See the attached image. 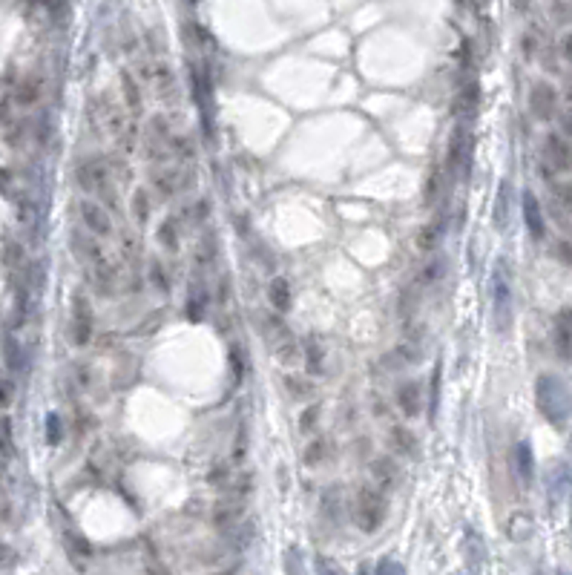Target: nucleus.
I'll return each instance as SVG.
<instances>
[{
  "instance_id": "14",
  "label": "nucleus",
  "mask_w": 572,
  "mask_h": 575,
  "mask_svg": "<svg viewBox=\"0 0 572 575\" xmlns=\"http://www.w3.org/2000/svg\"><path fill=\"white\" fill-rule=\"evenodd\" d=\"M397 477H400V469H397V463L391 457H374L371 460V481H374L377 489H383V492L394 489Z\"/></svg>"
},
{
  "instance_id": "19",
  "label": "nucleus",
  "mask_w": 572,
  "mask_h": 575,
  "mask_svg": "<svg viewBox=\"0 0 572 575\" xmlns=\"http://www.w3.org/2000/svg\"><path fill=\"white\" fill-rule=\"evenodd\" d=\"M268 299L274 305L276 314H285L294 305V294H291V282L285 276H274L271 285H268Z\"/></svg>"
},
{
  "instance_id": "9",
  "label": "nucleus",
  "mask_w": 572,
  "mask_h": 575,
  "mask_svg": "<svg viewBox=\"0 0 572 575\" xmlns=\"http://www.w3.org/2000/svg\"><path fill=\"white\" fill-rule=\"evenodd\" d=\"M529 109H532V115H535L538 121H549L552 115H555V109H558V95H555V89H552L549 84H535L532 87V92H529Z\"/></svg>"
},
{
  "instance_id": "42",
  "label": "nucleus",
  "mask_w": 572,
  "mask_h": 575,
  "mask_svg": "<svg viewBox=\"0 0 572 575\" xmlns=\"http://www.w3.org/2000/svg\"><path fill=\"white\" fill-rule=\"evenodd\" d=\"M170 147L176 150V156H181V159H193V144H190L187 139L173 136V139H170Z\"/></svg>"
},
{
  "instance_id": "17",
  "label": "nucleus",
  "mask_w": 572,
  "mask_h": 575,
  "mask_svg": "<svg viewBox=\"0 0 572 575\" xmlns=\"http://www.w3.org/2000/svg\"><path fill=\"white\" fill-rule=\"evenodd\" d=\"M302 360H305V371L311 377H319L325 371V348H322V342L316 337H308L302 345Z\"/></svg>"
},
{
  "instance_id": "7",
  "label": "nucleus",
  "mask_w": 572,
  "mask_h": 575,
  "mask_svg": "<svg viewBox=\"0 0 572 575\" xmlns=\"http://www.w3.org/2000/svg\"><path fill=\"white\" fill-rule=\"evenodd\" d=\"M92 305L84 294H75L72 299V342L75 345H87L92 339Z\"/></svg>"
},
{
  "instance_id": "26",
  "label": "nucleus",
  "mask_w": 572,
  "mask_h": 575,
  "mask_svg": "<svg viewBox=\"0 0 572 575\" xmlns=\"http://www.w3.org/2000/svg\"><path fill=\"white\" fill-rule=\"evenodd\" d=\"M328 452H331L328 437H322V434H319V437H314L311 443L302 449V463H305V466H319L322 460L328 457Z\"/></svg>"
},
{
  "instance_id": "23",
  "label": "nucleus",
  "mask_w": 572,
  "mask_h": 575,
  "mask_svg": "<svg viewBox=\"0 0 572 575\" xmlns=\"http://www.w3.org/2000/svg\"><path fill=\"white\" fill-rule=\"evenodd\" d=\"M440 236H443V227H440V219H434L429 224H423L420 230H417V251H423V254H431L437 245H440Z\"/></svg>"
},
{
  "instance_id": "5",
  "label": "nucleus",
  "mask_w": 572,
  "mask_h": 575,
  "mask_svg": "<svg viewBox=\"0 0 572 575\" xmlns=\"http://www.w3.org/2000/svg\"><path fill=\"white\" fill-rule=\"evenodd\" d=\"M472 144H469V130L466 124H457L449 136V150H446V170L449 176H469V161H472Z\"/></svg>"
},
{
  "instance_id": "27",
  "label": "nucleus",
  "mask_w": 572,
  "mask_h": 575,
  "mask_svg": "<svg viewBox=\"0 0 572 575\" xmlns=\"http://www.w3.org/2000/svg\"><path fill=\"white\" fill-rule=\"evenodd\" d=\"M440 199H443V170L440 167H431L429 179H426V187H423V204L426 207H434Z\"/></svg>"
},
{
  "instance_id": "39",
  "label": "nucleus",
  "mask_w": 572,
  "mask_h": 575,
  "mask_svg": "<svg viewBox=\"0 0 572 575\" xmlns=\"http://www.w3.org/2000/svg\"><path fill=\"white\" fill-rule=\"evenodd\" d=\"M316 575H346V569H342L334 558H325V555H319V558H316Z\"/></svg>"
},
{
  "instance_id": "10",
  "label": "nucleus",
  "mask_w": 572,
  "mask_h": 575,
  "mask_svg": "<svg viewBox=\"0 0 572 575\" xmlns=\"http://www.w3.org/2000/svg\"><path fill=\"white\" fill-rule=\"evenodd\" d=\"M397 409L403 412V417H420L423 412V391H420V382H403V386H397Z\"/></svg>"
},
{
  "instance_id": "50",
  "label": "nucleus",
  "mask_w": 572,
  "mask_h": 575,
  "mask_svg": "<svg viewBox=\"0 0 572 575\" xmlns=\"http://www.w3.org/2000/svg\"><path fill=\"white\" fill-rule=\"evenodd\" d=\"M357 575H368V567H366V564H362V567H359V572H357Z\"/></svg>"
},
{
  "instance_id": "20",
  "label": "nucleus",
  "mask_w": 572,
  "mask_h": 575,
  "mask_svg": "<svg viewBox=\"0 0 572 575\" xmlns=\"http://www.w3.org/2000/svg\"><path fill=\"white\" fill-rule=\"evenodd\" d=\"M156 239H159V245L164 247L167 254H179L181 251V227H179V222L176 219H164L159 224V230H156Z\"/></svg>"
},
{
  "instance_id": "33",
  "label": "nucleus",
  "mask_w": 572,
  "mask_h": 575,
  "mask_svg": "<svg viewBox=\"0 0 572 575\" xmlns=\"http://www.w3.org/2000/svg\"><path fill=\"white\" fill-rule=\"evenodd\" d=\"M443 274H446V259L443 256H434V259H429L420 267V276H417V282H420V285H434Z\"/></svg>"
},
{
  "instance_id": "34",
  "label": "nucleus",
  "mask_w": 572,
  "mask_h": 575,
  "mask_svg": "<svg viewBox=\"0 0 572 575\" xmlns=\"http://www.w3.org/2000/svg\"><path fill=\"white\" fill-rule=\"evenodd\" d=\"M231 377H233V386H239L242 377H244V348H242V342L231 345Z\"/></svg>"
},
{
  "instance_id": "45",
  "label": "nucleus",
  "mask_w": 572,
  "mask_h": 575,
  "mask_svg": "<svg viewBox=\"0 0 572 575\" xmlns=\"http://www.w3.org/2000/svg\"><path fill=\"white\" fill-rule=\"evenodd\" d=\"M555 256H558L566 267H572V242H558V245H555Z\"/></svg>"
},
{
  "instance_id": "8",
  "label": "nucleus",
  "mask_w": 572,
  "mask_h": 575,
  "mask_svg": "<svg viewBox=\"0 0 572 575\" xmlns=\"http://www.w3.org/2000/svg\"><path fill=\"white\" fill-rule=\"evenodd\" d=\"M242 518H244V497H239V495L222 497L211 512V521L216 529H236V527H242Z\"/></svg>"
},
{
  "instance_id": "6",
  "label": "nucleus",
  "mask_w": 572,
  "mask_h": 575,
  "mask_svg": "<svg viewBox=\"0 0 572 575\" xmlns=\"http://www.w3.org/2000/svg\"><path fill=\"white\" fill-rule=\"evenodd\" d=\"M78 213H81V222L87 227V233H92V236L107 239V236H112V230H116V224H112V210H107L101 202L84 199L78 204Z\"/></svg>"
},
{
  "instance_id": "38",
  "label": "nucleus",
  "mask_w": 572,
  "mask_h": 575,
  "mask_svg": "<svg viewBox=\"0 0 572 575\" xmlns=\"http://www.w3.org/2000/svg\"><path fill=\"white\" fill-rule=\"evenodd\" d=\"M227 481H231V466L227 463H216L211 472H207V484L211 486H227Z\"/></svg>"
},
{
  "instance_id": "48",
  "label": "nucleus",
  "mask_w": 572,
  "mask_h": 575,
  "mask_svg": "<svg viewBox=\"0 0 572 575\" xmlns=\"http://www.w3.org/2000/svg\"><path fill=\"white\" fill-rule=\"evenodd\" d=\"M58 437H61V426H58V417H49V440L52 443H58Z\"/></svg>"
},
{
  "instance_id": "22",
  "label": "nucleus",
  "mask_w": 572,
  "mask_h": 575,
  "mask_svg": "<svg viewBox=\"0 0 572 575\" xmlns=\"http://www.w3.org/2000/svg\"><path fill=\"white\" fill-rule=\"evenodd\" d=\"M512 460H515V469H518L521 481L524 484H532V477H535V460H532V449H529L526 440H521V443L515 446Z\"/></svg>"
},
{
  "instance_id": "12",
  "label": "nucleus",
  "mask_w": 572,
  "mask_h": 575,
  "mask_svg": "<svg viewBox=\"0 0 572 575\" xmlns=\"http://www.w3.org/2000/svg\"><path fill=\"white\" fill-rule=\"evenodd\" d=\"M388 443L397 454H406V457H420V437H417L409 426H391L388 429Z\"/></svg>"
},
{
  "instance_id": "41",
  "label": "nucleus",
  "mask_w": 572,
  "mask_h": 575,
  "mask_svg": "<svg viewBox=\"0 0 572 575\" xmlns=\"http://www.w3.org/2000/svg\"><path fill=\"white\" fill-rule=\"evenodd\" d=\"M374 575H406V567L397 564V561H391V558H383V561L377 564Z\"/></svg>"
},
{
  "instance_id": "2",
  "label": "nucleus",
  "mask_w": 572,
  "mask_h": 575,
  "mask_svg": "<svg viewBox=\"0 0 572 575\" xmlns=\"http://www.w3.org/2000/svg\"><path fill=\"white\" fill-rule=\"evenodd\" d=\"M386 512H388V504H386V492L383 489H377L374 484L357 489V497H354V524L362 532H377L379 527H383V521H386Z\"/></svg>"
},
{
  "instance_id": "37",
  "label": "nucleus",
  "mask_w": 572,
  "mask_h": 575,
  "mask_svg": "<svg viewBox=\"0 0 572 575\" xmlns=\"http://www.w3.org/2000/svg\"><path fill=\"white\" fill-rule=\"evenodd\" d=\"M316 420H319V406H308L302 412V417H299V432L302 434H314Z\"/></svg>"
},
{
  "instance_id": "49",
  "label": "nucleus",
  "mask_w": 572,
  "mask_h": 575,
  "mask_svg": "<svg viewBox=\"0 0 572 575\" xmlns=\"http://www.w3.org/2000/svg\"><path fill=\"white\" fill-rule=\"evenodd\" d=\"M561 49H564V57H566V61H572V35L564 37V46H561Z\"/></svg>"
},
{
  "instance_id": "35",
  "label": "nucleus",
  "mask_w": 572,
  "mask_h": 575,
  "mask_svg": "<svg viewBox=\"0 0 572 575\" xmlns=\"http://www.w3.org/2000/svg\"><path fill=\"white\" fill-rule=\"evenodd\" d=\"M213 259H216V236L207 233V236L199 242V247H196V265L204 267V265H211Z\"/></svg>"
},
{
  "instance_id": "15",
  "label": "nucleus",
  "mask_w": 572,
  "mask_h": 575,
  "mask_svg": "<svg viewBox=\"0 0 572 575\" xmlns=\"http://www.w3.org/2000/svg\"><path fill=\"white\" fill-rule=\"evenodd\" d=\"M555 351L558 357L569 360L572 357V308H564L558 317H555Z\"/></svg>"
},
{
  "instance_id": "44",
  "label": "nucleus",
  "mask_w": 572,
  "mask_h": 575,
  "mask_svg": "<svg viewBox=\"0 0 572 575\" xmlns=\"http://www.w3.org/2000/svg\"><path fill=\"white\" fill-rule=\"evenodd\" d=\"M437 402H440V369H434L431 374V417L437 412Z\"/></svg>"
},
{
  "instance_id": "40",
  "label": "nucleus",
  "mask_w": 572,
  "mask_h": 575,
  "mask_svg": "<svg viewBox=\"0 0 572 575\" xmlns=\"http://www.w3.org/2000/svg\"><path fill=\"white\" fill-rule=\"evenodd\" d=\"M37 101V84H21V89H17V104L21 107H29V104H35Z\"/></svg>"
},
{
  "instance_id": "46",
  "label": "nucleus",
  "mask_w": 572,
  "mask_h": 575,
  "mask_svg": "<svg viewBox=\"0 0 572 575\" xmlns=\"http://www.w3.org/2000/svg\"><path fill=\"white\" fill-rule=\"evenodd\" d=\"M285 561H288V575H299V552L296 549H288V555H285Z\"/></svg>"
},
{
  "instance_id": "24",
  "label": "nucleus",
  "mask_w": 572,
  "mask_h": 575,
  "mask_svg": "<svg viewBox=\"0 0 572 575\" xmlns=\"http://www.w3.org/2000/svg\"><path fill=\"white\" fill-rule=\"evenodd\" d=\"M121 95H124V107L132 112V115H141L144 109V98H141V89L138 84L132 81V75L129 72H121Z\"/></svg>"
},
{
  "instance_id": "31",
  "label": "nucleus",
  "mask_w": 572,
  "mask_h": 575,
  "mask_svg": "<svg viewBox=\"0 0 572 575\" xmlns=\"http://www.w3.org/2000/svg\"><path fill=\"white\" fill-rule=\"evenodd\" d=\"M147 279H150V285L156 288L159 294H170V276H167V267L161 265V259H150Z\"/></svg>"
},
{
  "instance_id": "4",
  "label": "nucleus",
  "mask_w": 572,
  "mask_h": 575,
  "mask_svg": "<svg viewBox=\"0 0 572 575\" xmlns=\"http://www.w3.org/2000/svg\"><path fill=\"white\" fill-rule=\"evenodd\" d=\"M506 259H498L492 271V317H494V331L506 334L512 328V285L506 276Z\"/></svg>"
},
{
  "instance_id": "1",
  "label": "nucleus",
  "mask_w": 572,
  "mask_h": 575,
  "mask_svg": "<svg viewBox=\"0 0 572 575\" xmlns=\"http://www.w3.org/2000/svg\"><path fill=\"white\" fill-rule=\"evenodd\" d=\"M262 331L268 337V345H271V354L279 366H299L302 362V345L299 339L291 334V328L282 322V317L276 314H262Z\"/></svg>"
},
{
  "instance_id": "21",
  "label": "nucleus",
  "mask_w": 572,
  "mask_h": 575,
  "mask_svg": "<svg viewBox=\"0 0 572 575\" xmlns=\"http://www.w3.org/2000/svg\"><path fill=\"white\" fill-rule=\"evenodd\" d=\"M282 386H285V391H288L294 400H311V397L316 394L314 380H311V377H305V374H285Z\"/></svg>"
},
{
  "instance_id": "25",
  "label": "nucleus",
  "mask_w": 572,
  "mask_h": 575,
  "mask_svg": "<svg viewBox=\"0 0 572 575\" xmlns=\"http://www.w3.org/2000/svg\"><path fill=\"white\" fill-rule=\"evenodd\" d=\"M509 204H512V184L501 182L498 199H494V227L498 230H506V224H509Z\"/></svg>"
},
{
  "instance_id": "30",
  "label": "nucleus",
  "mask_w": 572,
  "mask_h": 575,
  "mask_svg": "<svg viewBox=\"0 0 572 575\" xmlns=\"http://www.w3.org/2000/svg\"><path fill=\"white\" fill-rule=\"evenodd\" d=\"M478 107H481V89H478V84L472 81V84L461 92V98H457V109L466 112L469 118H474V115H478Z\"/></svg>"
},
{
  "instance_id": "29",
  "label": "nucleus",
  "mask_w": 572,
  "mask_h": 575,
  "mask_svg": "<svg viewBox=\"0 0 572 575\" xmlns=\"http://www.w3.org/2000/svg\"><path fill=\"white\" fill-rule=\"evenodd\" d=\"M532 518L526 515V512H515L512 518H509V527H506V535L512 541H526L529 535H532Z\"/></svg>"
},
{
  "instance_id": "51",
  "label": "nucleus",
  "mask_w": 572,
  "mask_h": 575,
  "mask_svg": "<svg viewBox=\"0 0 572 575\" xmlns=\"http://www.w3.org/2000/svg\"><path fill=\"white\" fill-rule=\"evenodd\" d=\"M561 575H572V572H561Z\"/></svg>"
},
{
  "instance_id": "13",
  "label": "nucleus",
  "mask_w": 572,
  "mask_h": 575,
  "mask_svg": "<svg viewBox=\"0 0 572 575\" xmlns=\"http://www.w3.org/2000/svg\"><path fill=\"white\" fill-rule=\"evenodd\" d=\"M118 256H121V262H127V265H132V267H138L141 259H144L141 239L132 233L127 224H121V230H118Z\"/></svg>"
},
{
  "instance_id": "28",
  "label": "nucleus",
  "mask_w": 572,
  "mask_h": 575,
  "mask_svg": "<svg viewBox=\"0 0 572 575\" xmlns=\"http://www.w3.org/2000/svg\"><path fill=\"white\" fill-rule=\"evenodd\" d=\"M129 210H132V219H136V224H147V222H150L152 202H150V193H147L144 187H136V193H132V202H129Z\"/></svg>"
},
{
  "instance_id": "18",
  "label": "nucleus",
  "mask_w": 572,
  "mask_h": 575,
  "mask_svg": "<svg viewBox=\"0 0 572 575\" xmlns=\"http://www.w3.org/2000/svg\"><path fill=\"white\" fill-rule=\"evenodd\" d=\"M150 182H152V187H156V193L161 199H173L179 193V187H181L179 172L176 170H167V167H156V170H152Z\"/></svg>"
},
{
  "instance_id": "16",
  "label": "nucleus",
  "mask_w": 572,
  "mask_h": 575,
  "mask_svg": "<svg viewBox=\"0 0 572 575\" xmlns=\"http://www.w3.org/2000/svg\"><path fill=\"white\" fill-rule=\"evenodd\" d=\"M546 156H549V161L555 170L572 167V147L566 144L564 136H558V132H549L546 136Z\"/></svg>"
},
{
  "instance_id": "3",
  "label": "nucleus",
  "mask_w": 572,
  "mask_h": 575,
  "mask_svg": "<svg viewBox=\"0 0 572 575\" xmlns=\"http://www.w3.org/2000/svg\"><path fill=\"white\" fill-rule=\"evenodd\" d=\"M538 406L546 414L549 423H555V426L566 423V417L572 414V397L558 377L544 374L538 380Z\"/></svg>"
},
{
  "instance_id": "47",
  "label": "nucleus",
  "mask_w": 572,
  "mask_h": 575,
  "mask_svg": "<svg viewBox=\"0 0 572 575\" xmlns=\"http://www.w3.org/2000/svg\"><path fill=\"white\" fill-rule=\"evenodd\" d=\"M144 572H147V575H173V572H170L164 564H159V561H150V564L144 567Z\"/></svg>"
},
{
  "instance_id": "43",
  "label": "nucleus",
  "mask_w": 572,
  "mask_h": 575,
  "mask_svg": "<svg viewBox=\"0 0 572 575\" xmlns=\"http://www.w3.org/2000/svg\"><path fill=\"white\" fill-rule=\"evenodd\" d=\"M244 454H247V432H244V429H239V437L233 440V454H231V457L236 460V463H242Z\"/></svg>"
},
{
  "instance_id": "36",
  "label": "nucleus",
  "mask_w": 572,
  "mask_h": 575,
  "mask_svg": "<svg viewBox=\"0 0 572 575\" xmlns=\"http://www.w3.org/2000/svg\"><path fill=\"white\" fill-rule=\"evenodd\" d=\"M466 555H469V564H472V569H478L481 564H483V541L478 538L474 532H469L466 535Z\"/></svg>"
},
{
  "instance_id": "32",
  "label": "nucleus",
  "mask_w": 572,
  "mask_h": 575,
  "mask_svg": "<svg viewBox=\"0 0 572 575\" xmlns=\"http://www.w3.org/2000/svg\"><path fill=\"white\" fill-rule=\"evenodd\" d=\"M204 308H207V294H204V288H193L190 291V297H187V319H193V322H199L202 317H204Z\"/></svg>"
},
{
  "instance_id": "11",
  "label": "nucleus",
  "mask_w": 572,
  "mask_h": 575,
  "mask_svg": "<svg viewBox=\"0 0 572 575\" xmlns=\"http://www.w3.org/2000/svg\"><path fill=\"white\" fill-rule=\"evenodd\" d=\"M524 222H526V230H529V236L541 242L546 236V224H544V210H541V202L538 196L532 193V190H526L524 193Z\"/></svg>"
}]
</instances>
